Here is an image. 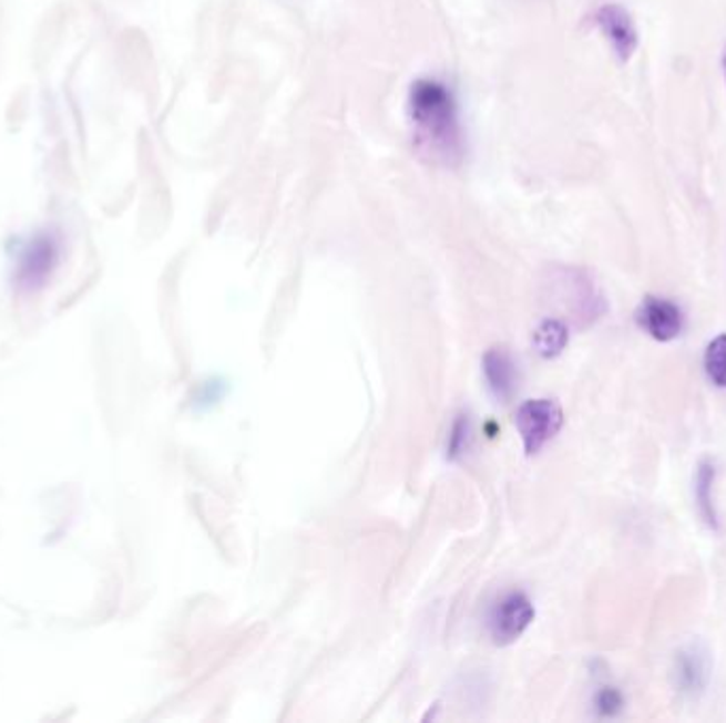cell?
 <instances>
[{
  "label": "cell",
  "mask_w": 726,
  "mask_h": 723,
  "mask_svg": "<svg viewBox=\"0 0 726 723\" xmlns=\"http://www.w3.org/2000/svg\"><path fill=\"white\" fill-rule=\"evenodd\" d=\"M408 120L417 153L433 166L459 168L466 130L451 87L440 79H419L408 94Z\"/></svg>",
  "instance_id": "1"
},
{
  "label": "cell",
  "mask_w": 726,
  "mask_h": 723,
  "mask_svg": "<svg viewBox=\"0 0 726 723\" xmlns=\"http://www.w3.org/2000/svg\"><path fill=\"white\" fill-rule=\"evenodd\" d=\"M549 301L563 310L576 327L600 321L607 303L595 280L577 268H559L549 278Z\"/></svg>",
  "instance_id": "2"
},
{
  "label": "cell",
  "mask_w": 726,
  "mask_h": 723,
  "mask_svg": "<svg viewBox=\"0 0 726 723\" xmlns=\"http://www.w3.org/2000/svg\"><path fill=\"white\" fill-rule=\"evenodd\" d=\"M517 428L526 454H538L563 426V410L556 401L531 400L517 412Z\"/></svg>",
  "instance_id": "3"
},
{
  "label": "cell",
  "mask_w": 726,
  "mask_h": 723,
  "mask_svg": "<svg viewBox=\"0 0 726 723\" xmlns=\"http://www.w3.org/2000/svg\"><path fill=\"white\" fill-rule=\"evenodd\" d=\"M595 25L600 28L603 39L614 51V55L625 64L640 45V34L631 13L623 4H603L595 13Z\"/></svg>",
  "instance_id": "4"
},
{
  "label": "cell",
  "mask_w": 726,
  "mask_h": 723,
  "mask_svg": "<svg viewBox=\"0 0 726 723\" xmlns=\"http://www.w3.org/2000/svg\"><path fill=\"white\" fill-rule=\"evenodd\" d=\"M535 618V609L523 592H514L501 600L491 618V637L498 645L514 643Z\"/></svg>",
  "instance_id": "5"
},
{
  "label": "cell",
  "mask_w": 726,
  "mask_h": 723,
  "mask_svg": "<svg viewBox=\"0 0 726 723\" xmlns=\"http://www.w3.org/2000/svg\"><path fill=\"white\" fill-rule=\"evenodd\" d=\"M637 323L652 340L672 342L684 329V317L674 301L648 296L637 308Z\"/></svg>",
  "instance_id": "6"
},
{
  "label": "cell",
  "mask_w": 726,
  "mask_h": 723,
  "mask_svg": "<svg viewBox=\"0 0 726 723\" xmlns=\"http://www.w3.org/2000/svg\"><path fill=\"white\" fill-rule=\"evenodd\" d=\"M712 673L709 653L699 643H691L688 648L682 649L676 658L677 683L684 692L697 694L703 692Z\"/></svg>",
  "instance_id": "7"
},
{
  "label": "cell",
  "mask_w": 726,
  "mask_h": 723,
  "mask_svg": "<svg viewBox=\"0 0 726 723\" xmlns=\"http://www.w3.org/2000/svg\"><path fill=\"white\" fill-rule=\"evenodd\" d=\"M484 375L498 400H508L517 386V365L508 350L493 349L484 354Z\"/></svg>",
  "instance_id": "8"
},
{
  "label": "cell",
  "mask_w": 726,
  "mask_h": 723,
  "mask_svg": "<svg viewBox=\"0 0 726 723\" xmlns=\"http://www.w3.org/2000/svg\"><path fill=\"white\" fill-rule=\"evenodd\" d=\"M714 479H716V467L712 461H702L695 475V499L699 505L703 520L712 528H718V514L714 503Z\"/></svg>",
  "instance_id": "9"
},
{
  "label": "cell",
  "mask_w": 726,
  "mask_h": 723,
  "mask_svg": "<svg viewBox=\"0 0 726 723\" xmlns=\"http://www.w3.org/2000/svg\"><path fill=\"white\" fill-rule=\"evenodd\" d=\"M570 342V329L561 319H546L533 333V347L544 357L554 359L559 357Z\"/></svg>",
  "instance_id": "10"
},
{
  "label": "cell",
  "mask_w": 726,
  "mask_h": 723,
  "mask_svg": "<svg viewBox=\"0 0 726 723\" xmlns=\"http://www.w3.org/2000/svg\"><path fill=\"white\" fill-rule=\"evenodd\" d=\"M705 372L716 386L726 389V333L714 338L705 350Z\"/></svg>",
  "instance_id": "11"
},
{
  "label": "cell",
  "mask_w": 726,
  "mask_h": 723,
  "mask_svg": "<svg viewBox=\"0 0 726 723\" xmlns=\"http://www.w3.org/2000/svg\"><path fill=\"white\" fill-rule=\"evenodd\" d=\"M470 433H472V428H470L468 416H461L454 423V426H452L451 458H457L459 454H463V450H466L468 442H470Z\"/></svg>",
  "instance_id": "12"
},
{
  "label": "cell",
  "mask_w": 726,
  "mask_h": 723,
  "mask_svg": "<svg viewBox=\"0 0 726 723\" xmlns=\"http://www.w3.org/2000/svg\"><path fill=\"white\" fill-rule=\"evenodd\" d=\"M597 709L605 717L616 715L623 709V694L618 690H614V688H605L597 696Z\"/></svg>",
  "instance_id": "13"
},
{
  "label": "cell",
  "mask_w": 726,
  "mask_h": 723,
  "mask_svg": "<svg viewBox=\"0 0 726 723\" xmlns=\"http://www.w3.org/2000/svg\"><path fill=\"white\" fill-rule=\"evenodd\" d=\"M723 73H725V85H726V45L723 50Z\"/></svg>",
  "instance_id": "14"
}]
</instances>
